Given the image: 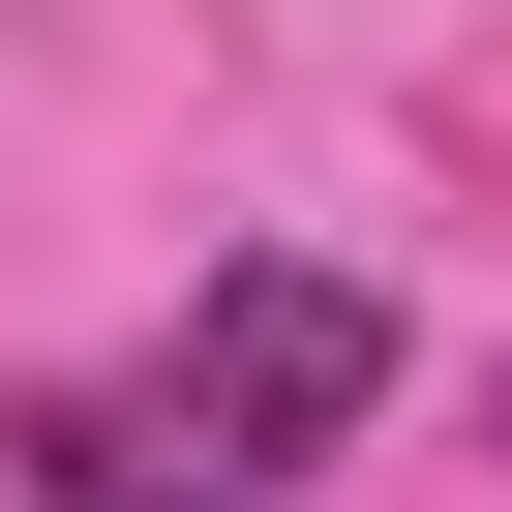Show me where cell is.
<instances>
[{"label": "cell", "instance_id": "2", "mask_svg": "<svg viewBox=\"0 0 512 512\" xmlns=\"http://www.w3.org/2000/svg\"><path fill=\"white\" fill-rule=\"evenodd\" d=\"M482 422H512V392H482Z\"/></svg>", "mask_w": 512, "mask_h": 512}, {"label": "cell", "instance_id": "1", "mask_svg": "<svg viewBox=\"0 0 512 512\" xmlns=\"http://www.w3.org/2000/svg\"><path fill=\"white\" fill-rule=\"evenodd\" d=\"M362 422H392V302L362 272H211L151 362H61L0 452H31V512H272Z\"/></svg>", "mask_w": 512, "mask_h": 512}]
</instances>
